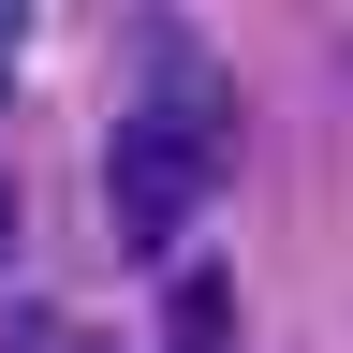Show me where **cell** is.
I'll list each match as a JSON object with an SVG mask.
<instances>
[{"instance_id":"cell-1","label":"cell","mask_w":353,"mask_h":353,"mask_svg":"<svg viewBox=\"0 0 353 353\" xmlns=\"http://www.w3.org/2000/svg\"><path fill=\"white\" fill-rule=\"evenodd\" d=\"M221 176H236V148H221V132L162 118V103H132V118L103 132V221H118V250L176 265V236L221 206Z\"/></svg>"},{"instance_id":"cell-2","label":"cell","mask_w":353,"mask_h":353,"mask_svg":"<svg viewBox=\"0 0 353 353\" xmlns=\"http://www.w3.org/2000/svg\"><path fill=\"white\" fill-rule=\"evenodd\" d=\"M162 353H236V265H176V294H162Z\"/></svg>"},{"instance_id":"cell-3","label":"cell","mask_w":353,"mask_h":353,"mask_svg":"<svg viewBox=\"0 0 353 353\" xmlns=\"http://www.w3.org/2000/svg\"><path fill=\"white\" fill-rule=\"evenodd\" d=\"M148 103H162V118H192V132H221V148H236V88H221V59H206V44H162V74H148Z\"/></svg>"},{"instance_id":"cell-4","label":"cell","mask_w":353,"mask_h":353,"mask_svg":"<svg viewBox=\"0 0 353 353\" xmlns=\"http://www.w3.org/2000/svg\"><path fill=\"white\" fill-rule=\"evenodd\" d=\"M0 353H74V339H59V324H44V309H30V324H15V339H0Z\"/></svg>"},{"instance_id":"cell-5","label":"cell","mask_w":353,"mask_h":353,"mask_svg":"<svg viewBox=\"0 0 353 353\" xmlns=\"http://www.w3.org/2000/svg\"><path fill=\"white\" fill-rule=\"evenodd\" d=\"M0 250H15V176H0Z\"/></svg>"},{"instance_id":"cell-6","label":"cell","mask_w":353,"mask_h":353,"mask_svg":"<svg viewBox=\"0 0 353 353\" xmlns=\"http://www.w3.org/2000/svg\"><path fill=\"white\" fill-rule=\"evenodd\" d=\"M0 74H15V15H0Z\"/></svg>"},{"instance_id":"cell-7","label":"cell","mask_w":353,"mask_h":353,"mask_svg":"<svg viewBox=\"0 0 353 353\" xmlns=\"http://www.w3.org/2000/svg\"><path fill=\"white\" fill-rule=\"evenodd\" d=\"M74 353H88V339H74Z\"/></svg>"}]
</instances>
